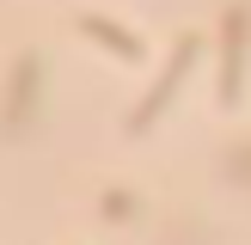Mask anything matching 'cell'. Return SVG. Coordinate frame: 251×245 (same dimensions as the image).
Masks as SVG:
<instances>
[{
	"label": "cell",
	"mask_w": 251,
	"mask_h": 245,
	"mask_svg": "<svg viewBox=\"0 0 251 245\" xmlns=\"http://www.w3.org/2000/svg\"><path fill=\"white\" fill-rule=\"evenodd\" d=\"M80 31H86V37H98L104 49H117V55H129V61L141 55V43H135V37H123L117 24H110V19H98V12H86V19H80Z\"/></svg>",
	"instance_id": "obj_3"
},
{
	"label": "cell",
	"mask_w": 251,
	"mask_h": 245,
	"mask_svg": "<svg viewBox=\"0 0 251 245\" xmlns=\"http://www.w3.org/2000/svg\"><path fill=\"white\" fill-rule=\"evenodd\" d=\"M190 55H196V43H184V49H178V61H172V74H166V80H159L153 92L141 98V110H135V122H129V129H147V122L159 117V104H166V98L178 92V74H184V61H190Z\"/></svg>",
	"instance_id": "obj_2"
},
{
	"label": "cell",
	"mask_w": 251,
	"mask_h": 245,
	"mask_svg": "<svg viewBox=\"0 0 251 245\" xmlns=\"http://www.w3.org/2000/svg\"><path fill=\"white\" fill-rule=\"evenodd\" d=\"M31 98H37V55H25L19 74H12V92H6V129H19L31 117Z\"/></svg>",
	"instance_id": "obj_1"
}]
</instances>
